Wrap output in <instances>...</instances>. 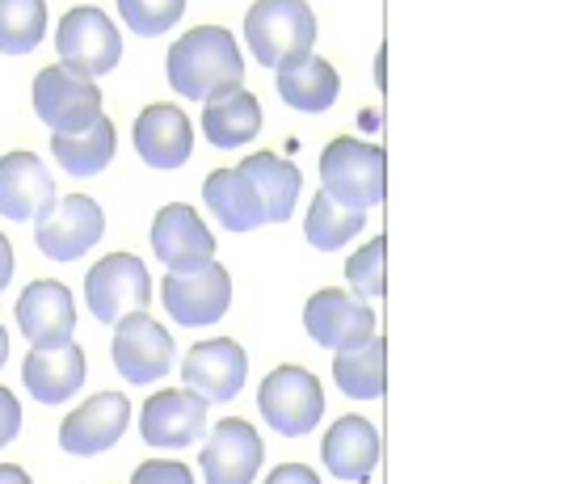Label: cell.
Wrapping results in <instances>:
<instances>
[{"label":"cell","mask_w":564,"mask_h":484,"mask_svg":"<svg viewBox=\"0 0 564 484\" xmlns=\"http://www.w3.org/2000/svg\"><path fill=\"white\" fill-rule=\"evenodd\" d=\"M165 72L173 93H182L186 101H207L212 93L245 80V60H240V43L232 39V30L194 25L169 46Z\"/></svg>","instance_id":"obj_1"},{"label":"cell","mask_w":564,"mask_h":484,"mask_svg":"<svg viewBox=\"0 0 564 484\" xmlns=\"http://www.w3.org/2000/svg\"><path fill=\"white\" fill-rule=\"evenodd\" d=\"M321 190H329L346 207H379L383 190H388V157L367 139L337 136L321 152Z\"/></svg>","instance_id":"obj_2"},{"label":"cell","mask_w":564,"mask_h":484,"mask_svg":"<svg viewBox=\"0 0 564 484\" xmlns=\"http://www.w3.org/2000/svg\"><path fill=\"white\" fill-rule=\"evenodd\" d=\"M245 43H249L258 64L279 68L286 60L312 51L316 13L307 9V0H258L245 13Z\"/></svg>","instance_id":"obj_3"},{"label":"cell","mask_w":564,"mask_h":484,"mask_svg":"<svg viewBox=\"0 0 564 484\" xmlns=\"http://www.w3.org/2000/svg\"><path fill=\"white\" fill-rule=\"evenodd\" d=\"M258 409L282 439H300L325 417V388L307 367H274L258 388Z\"/></svg>","instance_id":"obj_4"},{"label":"cell","mask_w":564,"mask_h":484,"mask_svg":"<svg viewBox=\"0 0 564 484\" xmlns=\"http://www.w3.org/2000/svg\"><path fill=\"white\" fill-rule=\"evenodd\" d=\"M34 115L51 127V136H80L101 118V89L94 76L51 64L34 76Z\"/></svg>","instance_id":"obj_5"},{"label":"cell","mask_w":564,"mask_h":484,"mask_svg":"<svg viewBox=\"0 0 564 484\" xmlns=\"http://www.w3.org/2000/svg\"><path fill=\"white\" fill-rule=\"evenodd\" d=\"M106 232V215L89 194H59L47 215L34 219V245L47 261L72 266L94 249Z\"/></svg>","instance_id":"obj_6"},{"label":"cell","mask_w":564,"mask_h":484,"mask_svg":"<svg viewBox=\"0 0 564 484\" xmlns=\"http://www.w3.org/2000/svg\"><path fill=\"white\" fill-rule=\"evenodd\" d=\"M304 329L316 346L346 354V349H362L376 342V308L362 295H346L341 287H325L316 291L304 308Z\"/></svg>","instance_id":"obj_7"},{"label":"cell","mask_w":564,"mask_h":484,"mask_svg":"<svg viewBox=\"0 0 564 484\" xmlns=\"http://www.w3.org/2000/svg\"><path fill=\"white\" fill-rule=\"evenodd\" d=\"M55 51H59L64 68L85 72V76H106L122 60V34L101 9L76 4L64 13V22L55 30Z\"/></svg>","instance_id":"obj_8"},{"label":"cell","mask_w":564,"mask_h":484,"mask_svg":"<svg viewBox=\"0 0 564 484\" xmlns=\"http://www.w3.org/2000/svg\"><path fill=\"white\" fill-rule=\"evenodd\" d=\"M85 300L97 324L115 329L127 312H143L152 303V275L140 257L106 254L94 270L85 275Z\"/></svg>","instance_id":"obj_9"},{"label":"cell","mask_w":564,"mask_h":484,"mask_svg":"<svg viewBox=\"0 0 564 484\" xmlns=\"http://www.w3.org/2000/svg\"><path fill=\"white\" fill-rule=\"evenodd\" d=\"M115 367L122 379H131V384H156V379H165L169 370H173V333H169L161 321H152L148 316V308L143 312H127L122 321L115 324Z\"/></svg>","instance_id":"obj_10"},{"label":"cell","mask_w":564,"mask_h":484,"mask_svg":"<svg viewBox=\"0 0 564 484\" xmlns=\"http://www.w3.org/2000/svg\"><path fill=\"white\" fill-rule=\"evenodd\" d=\"M161 303L182 329H207V324L224 321V312L232 308V275L212 261L207 270L194 275H169L161 282Z\"/></svg>","instance_id":"obj_11"},{"label":"cell","mask_w":564,"mask_h":484,"mask_svg":"<svg viewBox=\"0 0 564 484\" xmlns=\"http://www.w3.org/2000/svg\"><path fill=\"white\" fill-rule=\"evenodd\" d=\"M152 254L169 266V275H194L215 261V236L189 203H169L152 219Z\"/></svg>","instance_id":"obj_12"},{"label":"cell","mask_w":564,"mask_h":484,"mask_svg":"<svg viewBox=\"0 0 564 484\" xmlns=\"http://www.w3.org/2000/svg\"><path fill=\"white\" fill-rule=\"evenodd\" d=\"M207 396L194 388H165V392L148 396L140 409V434L148 447L161 451H182L207 434Z\"/></svg>","instance_id":"obj_13"},{"label":"cell","mask_w":564,"mask_h":484,"mask_svg":"<svg viewBox=\"0 0 564 484\" xmlns=\"http://www.w3.org/2000/svg\"><path fill=\"white\" fill-rule=\"evenodd\" d=\"M18 329L34 349H64L76 337V300L64 282L39 278L18 295Z\"/></svg>","instance_id":"obj_14"},{"label":"cell","mask_w":564,"mask_h":484,"mask_svg":"<svg viewBox=\"0 0 564 484\" xmlns=\"http://www.w3.org/2000/svg\"><path fill=\"white\" fill-rule=\"evenodd\" d=\"M127 426H131V400L122 392H97L64 417L59 447L76 460H94V455H106L122 439Z\"/></svg>","instance_id":"obj_15"},{"label":"cell","mask_w":564,"mask_h":484,"mask_svg":"<svg viewBox=\"0 0 564 484\" xmlns=\"http://www.w3.org/2000/svg\"><path fill=\"white\" fill-rule=\"evenodd\" d=\"M265 460L258 430L240 417H224L203 447V481L207 484H253Z\"/></svg>","instance_id":"obj_16"},{"label":"cell","mask_w":564,"mask_h":484,"mask_svg":"<svg viewBox=\"0 0 564 484\" xmlns=\"http://www.w3.org/2000/svg\"><path fill=\"white\" fill-rule=\"evenodd\" d=\"M245 375H249V354H245L240 342H232V337L198 342V346L186 349V358H182V379H186V388H194L198 396H207L212 405L236 400L240 388H245Z\"/></svg>","instance_id":"obj_17"},{"label":"cell","mask_w":564,"mask_h":484,"mask_svg":"<svg viewBox=\"0 0 564 484\" xmlns=\"http://www.w3.org/2000/svg\"><path fill=\"white\" fill-rule=\"evenodd\" d=\"M55 178L34 152H4L0 157V215L13 224H34L55 203Z\"/></svg>","instance_id":"obj_18"},{"label":"cell","mask_w":564,"mask_h":484,"mask_svg":"<svg viewBox=\"0 0 564 484\" xmlns=\"http://www.w3.org/2000/svg\"><path fill=\"white\" fill-rule=\"evenodd\" d=\"M135 152L152 169H182L189 161V152H194V127H189L186 110H177L169 101H156V106L140 110V118H135Z\"/></svg>","instance_id":"obj_19"},{"label":"cell","mask_w":564,"mask_h":484,"mask_svg":"<svg viewBox=\"0 0 564 484\" xmlns=\"http://www.w3.org/2000/svg\"><path fill=\"white\" fill-rule=\"evenodd\" d=\"M321 460L337 481L367 484L379 467V434L367 417H337L333 430L321 442Z\"/></svg>","instance_id":"obj_20"},{"label":"cell","mask_w":564,"mask_h":484,"mask_svg":"<svg viewBox=\"0 0 564 484\" xmlns=\"http://www.w3.org/2000/svg\"><path fill=\"white\" fill-rule=\"evenodd\" d=\"M85 349L76 346H64V349H30L22 363V379L30 396L34 400H43V405H64L72 396L85 388Z\"/></svg>","instance_id":"obj_21"},{"label":"cell","mask_w":564,"mask_h":484,"mask_svg":"<svg viewBox=\"0 0 564 484\" xmlns=\"http://www.w3.org/2000/svg\"><path fill=\"white\" fill-rule=\"evenodd\" d=\"M274 72H279V97L291 110H304V115H325L337 101V93H341L337 68H333L329 60L312 55V51L286 60Z\"/></svg>","instance_id":"obj_22"},{"label":"cell","mask_w":564,"mask_h":484,"mask_svg":"<svg viewBox=\"0 0 564 484\" xmlns=\"http://www.w3.org/2000/svg\"><path fill=\"white\" fill-rule=\"evenodd\" d=\"M203 131L215 148H240L261 131V106L258 97L240 85H228V89L212 93L203 101Z\"/></svg>","instance_id":"obj_23"},{"label":"cell","mask_w":564,"mask_h":484,"mask_svg":"<svg viewBox=\"0 0 564 484\" xmlns=\"http://www.w3.org/2000/svg\"><path fill=\"white\" fill-rule=\"evenodd\" d=\"M203 198H207V211L219 219V228L253 232L265 224V207H261L253 182L245 178V169H215L203 182Z\"/></svg>","instance_id":"obj_24"},{"label":"cell","mask_w":564,"mask_h":484,"mask_svg":"<svg viewBox=\"0 0 564 484\" xmlns=\"http://www.w3.org/2000/svg\"><path fill=\"white\" fill-rule=\"evenodd\" d=\"M240 169L258 190L261 207H265V224H286L295 215L300 190H304L300 169L286 157H279V152H253L249 161H240Z\"/></svg>","instance_id":"obj_25"},{"label":"cell","mask_w":564,"mask_h":484,"mask_svg":"<svg viewBox=\"0 0 564 484\" xmlns=\"http://www.w3.org/2000/svg\"><path fill=\"white\" fill-rule=\"evenodd\" d=\"M118 152V136H115V122L101 115L80 136H51V157L64 164V173L72 178H97L106 173V164L115 161Z\"/></svg>","instance_id":"obj_26"},{"label":"cell","mask_w":564,"mask_h":484,"mask_svg":"<svg viewBox=\"0 0 564 484\" xmlns=\"http://www.w3.org/2000/svg\"><path fill=\"white\" fill-rule=\"evenodd\" d=\"M362 228H367V211L337 203L329 190H321V194L307 203L304 236H307V245L321 249V254H337V249L350 245Z\"/></svg>","instance_id":"obj_27"},{"label":"cell","mask_w":564,"mask_h":484,"mask_svg":"<svg viewBox=\"0 0 564 484\" xmlns=\"http://www.w3.org/2000/svg\"><path fill=\"white\" fill-rule=\"evenodd\" d=\"M388 346H383V337L376 342H367L362 349H346V354H337L333 358V379H337V388L354 400H379L383 396V384H388Z\"/></svg>","instance_id":"obj_28"},{"label":"cell","mask_w":564,"mask_h":484,"mask_svg":"<svg viewBox=\"0 0 564 484\" xmlns=\"http://www.w3.org/2000/svg\"><path fill=\"white\" fill-rule=\"evenodd\" d=\"M47 34V0H0V55H30Z\"/></svg>","instance_id":"obj_29"},{"label":"cell","mask_w":564,"mask_h":484,"mask_svg":"<svg viewBox=\"0 0 564 484\" xmlns=\"http://www.w3.org/2000/svg\"><path fill=\"white\" fill-rule=\"evenodd\" d=\"M186 0H118V18L143 39H156L182 22Z\"/></svg>","instance_id":"obj_30"},{"label":"cell","mask_w":564,"mask_h":484,"mask_svg":"<svg viewBox=\"0 0 564 484\" xmlns=\"http://www.w3.org/2000/svg\"><path fill=\"white\" fill-rule=\"evenodd\" d=\"M383 254H388V240L376 236L371 245H362L346 261V282L354 287V295H362V300H379L383 295Z\"/></svg>","instance_id":"obj_31"},{"label":"cell","mask_w":564,"mask_h":484,"mask_svg":"<svg viewBox=\"0 0 564 484\" xmlns=\"http://www.w3.org/2000/svg\"><path fill=\"white\" fill-rule=\"evenodd\" d=\"M131 484H194V472L177 460H148L135 467Z\"/></svg>","instance_id":"obj_32"},{"label":"cell","mask_w":564,"mask_h":484,"mask_svg":"<svg viewBox=\"0 0 564 484\" xmlns=\"http://www.w3.org/2000/svg\"><path fill=\"white\" fill-rule=\"evenodd\" d=\"M18 430H22V405L9 388H0V447L18 439Z\"/></svg>","instance_id":"obj_33"},{"label":"cell","mask_w":564,"mask_h":484,"mask_svg":"<svg viewBox=\"0 0 564 484\" xmlns=\"http://www.w3.org/2000/svg\"><path fill=\"white\" fill-rule=\"evenodd\" d=\"M265 484H321V476H316L307 463H279V467L265 476Z\"/></svg>","instance_id":"obj_34"},{"label":"cell","mask_w":564,"mask_h":484,"mask_svg":"<svg viewBox=\"0 0 564 484\" xmlns=\"http://www.w3.org/2000/svg\"><path fill=\"white\" fill-rule=\"evenodd\" d=\"M13 266H18V261H13V245H9V236L0 232V295H4V287L13 282Z\"/></svg>","instance_id":"obj_35"},{"label":"cell","mask_w":564,"mask_h":484,"mask_svg":"<svg viewBox=\"0 0 564 484\" xmlns=\"http://www.w3.org/2000/svg\"><path fill=\"white\" fill-rule=\"evenodd\" d=\"M0 484H34L18 463H0Z\"/></svg>","instance_id":"obj_36"},{"label":"cell","mask_w":564,"mask_h":484,"mask_svg":"<svg viewBox=\"0 0 564 484\" xmlns=\"http://www.w3.org/2000/svg\"><path fill=\"white\" fill-rule=\"evenodd\" d=\"M4 358H9V333H4V324H0V367H4Z\"/></svg>","instance_id":"obj_37"}]
</instances>
